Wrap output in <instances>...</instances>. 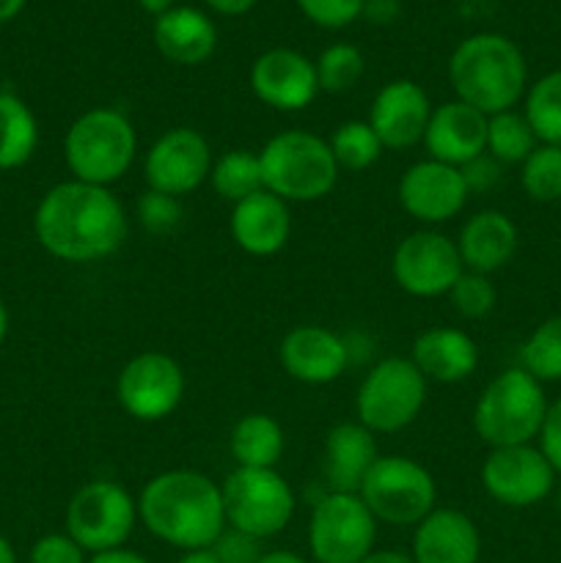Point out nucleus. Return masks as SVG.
Here are the masks:
<instances>
[{
  "label": "nucleus",
  "instance_id": "42",
  "mask_svg": "<svg viewBox=\"0 0 561 563\" xmlns=\"http://www.w3.org/2000/svg\"><path fill=\"white\" fill-rule=\"evenodd\" d=\"M539 451L548 456V462L553 465V471L561 476V399H556L548 407V416H544L542 432L537 438Z\"/></svg>",
  "mask_w": 561,
  "mask_h": 563
},
{
  "label": "nucleus",
  "instance_id": "2",
  "mask_svg": "<svg viewBox=\"0 0 561 563\" xmlns=\"http://www.w3.org/2000/svg\"><path fill=\"white\" fill-rule=\"evenodd\" d=\"M138 520L157 542L182 550H204L226 531L220 484L201 471H165L143 484Z\"/></svg>",
  "mask_w": 561,
  "mask_h": 563
},
{
  "label": "nucleus",
  "instance_id": "51",
  "mask_svg": "<svg viewBox=\"0 0 561 563\" xmlns=\"http://www.w3.org/2000/svg\"><path fill=\"white\" fill-rule=\"evenodd\" d=\"M0 563H16V550L9 539L0 533Z\"/></svg>",
  "mask_w": 561,
  "mask_h": 563
},
{
  "label": "nucleus",
  "instance_id": "53",
  "mask_svg": "<svg viewBox=\"0 0 561 563\" xmlns=\"http://www.w3.org/2000/svg\"><path fill=\"white\" fill-rule=\"evenodd\" d=\"M559 500H561V487H559Z\"/></svg>",
  "mask_w": 561,
  "mask_h": 563
},
{
  "label": "nucleus",
  "instance_id": "41",
  "mask_svg": "<svg viewBox=\"0 0 561 563\" xmlns=\"http://www.w3.org/2000/svg\"><path fill=\"white\" fill-rule=\"evenodd\" d=\"M462 179H465V187L471 196H482V192H490L504 176V165L498 159L490 157L487 152L473 157L471 163L462 165Z\"/></svg>",
  "mask_w": 561,
  "mask_h": 563
},
{
  "label": "nucleus",
  "instance_id": "13",
  "mask_svg": "<svg viewBox=\"0 0 561 563\" xmlns=\"http://www.w3.org/2000/svg\"><path fill=\"white\" fill-rule=\"evenodd\" d=\"M187 379L170 355L148 350L124 363L116 377V399L130 418L143 423L165 421L185 399Z\"/></svg>",
  "mask_w": 561,
  "mask_h": 563
},
{
  "label": "nucleus",
  "instance_id": "33",
  "mask_svg": "<svg viewBox=\"0 0 561 563\" xmlns=\"http://www.w3.org/2000/svg\"><path fill=\"white\" fill-rule=\"evenodd\" d=\"M520 368L539 383H561V317L539 322L520 344Z\"/></svg>",
  "mask_w": 561,
  "mask_h": 563
},
{
  "label": "nucleus",
  "instance_id": "32",
  "mask_svg": "<svg viewBox=\"0 0 561 563\" xmlns=\"http://www.w3.org/2000/svg\"><path fill=\"white\" fill-rule=\"evenodd\" d=\"M328 143L339 170H350V174L369 170L372 165H377V159L383 157L385 152L377 132L369 126L366 119L341 121V124L333 130V135L328 137Z\"/></svg>",
  "mask_w": 561,
  "mask_h": 563
},
{
  "label": "nucleus",
  "instance_id": "23",
  "mask_svg": "<svg viewBox=\"0 0 561 563\" xmlns=\"http://www.w3.org/2000/svg\"><path fill=\"white\" fill-rule=\"evenodd\" d=\"M454 242L462 267L471 273L493 275L515 258L520 231H517L515 220L501 209H482L462 223L460 236Z\"/></svg>",
  "mask_w": 561,
  "mask_h": 563
},
{
  "label": "nucleus",
  "instance_id": "25",
  "mask_svg": "<svg viewBox=\"0 0 561 563\" xmlns=\"http://www.w3.org/2000/svg\"><path fill=\"white\" fill-rule=\"evenodd\" d=\"M377 434L358 421H341L324 438L322 476L328 493H358L377 462Z\"/></svg>",
  "mask_w": 561,
  "mask_h": 563
},
{
  "label": "nucleus",
  "instance_id": "8",
  "mask_svg": "<svg viewBox=\"0 0 561 563\" xmlns=\"http://www.w3.org/2000/svg\"><path fill=\"white\" fill-rule=\"evenodd\" d=\"M358 498L383 526L416 528L438 506L435 476L405 454H380L358 487Z\"/></svg>",
  "mask_w": 561,
  "mask_h": 563
},
{
  "label": "nucleus",
  "instance_id": "30",
  "mask_svg": "<svg viewBox=\"0 0 561 563\" xmlns=\"http://www.w3.org/2000/svg\"><path fill=\"white\" fill-rule=\"evenodd\" d=\"M522 115L539 143L561 146V69L548 71L522 97Z\"/></svg>",
  "mask_w": 561,
  "mask_h": 563
},
{
  "label": "nucleus",
  "instance_id": "29",
  "mask_svg": "<svg viewBox=\"0 0 561 563\" xmlns=\"http://www.w3.org/2000/svg\"><path fill=\"white\" fill-rule=\"evenodd\" d=\"M209 185H212L215 196L229 201L231 207L251 198L253 192L264 190L258 152H251V148H229L220 157H215L212 170H209Z\"/></svg>",
  "mask_w": 561,
  "mask_h": 563
},
{
  "label": "nucleus",
  "instance_id": "5",
  "mask_svg": "<svg viewBox=\"0 0 561 563\" xmlns=\"http://www.w3.org/2000/svg\"><path fill=\"white\" fill-rule=\"evenodd\" d=\"M544 385L526 368L512 366L490 379L473 405V432L487 449L537 443L548 416Z\"/></svg>",
  "mask_w": 561,
  "mask_h": 563
},
{
  "label": "nucleus",
  "instance_id": "37",
  "mask_svg": "<svg viewBox=\"0 0 561 563\" xmlns=\"http://www.w3.org/2000/svg\"><path fill=\"white\" fill-rule=\"evenodd\" d=\"M135 218L143 231L154 236H165L179 229L185 209H182V198L165 196V192L148 190L146 187L135 201Z\"/></svg>",
  "mask_w": 561,
  "mask_h": 563
},
{
  "label": "nucleus",
  "instance_id": "50",
  "mask_svg": "<svg viewBox=\"0 0 561 563\" xmlns=\"http://www.w3.org/2000/svg\"><path fill=\"white\" fill-rule=\"evenodd\" d=\"M138 5H141L146 14L160 16V14H165V11L174 9V0H138Z\"/></svg>",
  "mask_w": 561,
  "mask_h": 563
},
{
  "label": "nucleus",
  "instance_id": "31",
  "mask_svg": "<svg viewBox=\"0 0 561 563\" xmlns=\"http://www.w3.org/2000/svg\"><path fill=\"white\" fill-rule=\"evenodd\" d=\"M537 146V135L520 110L487 115V148L484 152L498 159L501 165H522Z\"/></svg>",
  "mask_w": 561,
  "mask_h": 563
},
{
  "label": "nucleus",
  "instance_id": "38",
  "mask_svg": "<svg viewBox=\"0 0 561 563\" xmlns=\"http://www.w3.org/2000/svg\"><path fill=\"white\" fill-rule=\"evenodd\" d=\"M297 9L319 27L339 31L361 16L363 0H295Z\"/></svg>",
  "mask_w": 561,
  "mask_h": 563
},
{
  "label": "nucleus",
  "instance_id": "7",
  "mask_svg": "<svg viewBox=\"0 0 561 563\" xmlns=\"http://www.w3.org/2000/svg\"><path fill=\"white\" fill-rule=\"evenodd\" d=\"M427 390V377L410 357H383L358 385L355 421L374 434L402 432L421 416Z\"/></svg>",
  "mask_w": 561,
  "mask_h": 563
},
{
  "label": "nucleus",
  "instance_id": "46",
  "mask_svg": "<svg viewBox=\"0 0 561 563\" xmlns=\"http://www.w3.org/2000/svg\"><path fill=\"white\" fill-rule=\"evenodd\" d=\"M361 563H416L410 553H399V550H374Z\"/></svg>",
  "mask_w": 561,
  "mask_h": 563
},
{
  "label": "nucleus",
  "instance_id": "16",
  "mask_svg": "<svg viewBox=\"0 0 561 563\" xmlns=\"http://www.w3.org/2000/svg\"><path fill=\"white\" fill-rule=\"evenodd\" d=\"M396 198L413 220L424 229H435L454 220L465 209L471 192L460 168L427 157L405 168L396 185Z\"/></svg>",
  "mask_w": 561,
  "mask_h": 563
},
{
  "label": "nucleus",
  "instance_id": "20",
  "mask_svg": "<svg viewBox=\"0 0 561 563\" xmlns=\"http://www.w3.org/2000/svg\"><path fill=\"white\" fill-rule=\"evenodd\" d=\"M421 143L429 159L462 168L487 148V115L460 99H451L432 110Z\"/></svg>",
  "mask_w": 561,
  "mask_h": 563
},
{
  "label": "nucleus",
  "instance_id": "4",
  "mask_svg": "<svg viewBox=\"0 0 561 563\" xmlns=\"http://www.w3.org/2000/svg\"><path fill=\"white\" fill-rule=\"evenodd\" d=\"M264 190L286 203H314L333 192L341 170L330 143L308 130H284L258 148Z\"/></svg>",
  "mask_w": 561,
  "mask_h": 563
},
{
  "label": "nucleus",
  "instance_id": "39",
  "mask_svg": "<svg viewBox=\"0 0 561 563\" xmlns=\"http://www.w3.org/2000/svg\"><path fill=\"white\" fill-rule=\"evenodd\" d=\"M28 563H88V553L69 533H44L33 542Z\"/></svg>",
  "mask_w": 561,
  "mask_h": 563
},
{
  "label": "nucleus",
  "instance_id": "28",
  "mask_svg": "<svg viewBox=\"0 0 561 563\" xmlns=\"http://www.w3.org/2000/svg\"><path fill=\"white\" fill-rule=\"evenodd\" d=\"M38 148V121L25 99L0 91V170L22 168Z\"/></svg>",
  "mask_w": 561,
  "mask_h": 563
},
{
  "label": "nucleus",
  "instance_id": "14",
  "mask_svg": "<svg viewBox=\"0 0 561 563\" xmlns=\"http://www.w3.org/2000/svg\"><path fill=\"white\" fill-rule=\"evenodd\" d=\"M462 273L465 267L457 242L438 229H418L407 234L391 258V275L396 286L421 300L449 295Z\"/></svg>",
  "mask_w": 561,
  "mask_h": 563
},
{
  "label": "nucleus",
  "instance_id": "6",
  "mask_svg": "<svg viewBox=\"0 0 561 563\" xmlns=\"http://www.w3.org/2000/svg\"><path fill=\"white\" fill-rule=\"evenodd\" d=\"M138 157V132L127 113L91 108L77 115L64 137V159L72 179L110 187L124 179Z\"/></svg>",
  "mask_w": 561,
  "mask_h": 563
},
{
  "label": "nucleus",
  "instance_id": "43",
  "mask_svg": "<svg viewBox=\"0 0 561 563\" xmlns=\"http://www.w3.org/2000/svg\"><path fill=\"white\" fill-rule=\"evenodd\" d=\"M402 3L399 0H363L361 16H366L374 25H391L399 16Z\"/></svg>",
  "mask_w": 561,
  "mask_h": 563
},
{
  "label": "nucleus",
  "instance_id": "24",
  "mask_svg": "<svg viewBox=\"0 0 561 563\" xmlns=\"http://www.w3.org/2000/svg\"><path fill=\"white\" fill-rule=\"evenodd\" d=\"M410 361L427 377V383H465L479 368V346L465 330L440 324L416 335Z\"/></svg>",
  "mask_w": 561,
  "mask_h": 563
},
{
  "label": "nucleus",
  "instance_id": "18",
  "mask_svg": "<svg viewBox=\"0 0 561 563\" xmlns=\"http://www.w3.org/2000/svg\"><path fill=\"white\" fill-rule=\"evenodd\" d=\"M429 93L413 80H391L374 93L369 108V126L377 132L385 152H407L418 146L432 115Z\"/></svg>",
  "mask_w": 561,
  "mask_h": 563
},
{
  "label": "nucleus",
  "instance_id": "49",
  "mask_svg": "<svg viewBox=\"0 0 561 563\" xmlns=\"http://www.w3.org/2000/svg\"><path fill=\"white\" fill-rule=\"evenodd\" d=\"M28 0H0V25L9 20H14L22 9H25Z\"/></svg>",
  "mask_w": 561,
  "mask_h": 563
},
{
  "label": "nucleus",
  "instance_id": "48",
  "mask_svg": "<svg viewBox=\"0 0 561 563\" xmlns=\"http://www.w3.org/2000/svg\"><path fill=\"white\" fill-rule=\"evenodd\" d=\"M176 563H220L215 559L212 548H204V550H187V553H182V559Z\"/></svg>",
  "mask_w": 561,
  "mask_h": 563
},
{
  "label": "nucleus",
  "instance_id": "22",
  "mask_svg": "<svg viewBox=\"0 0 561 563\" xmlns=\"http://www.w3.org/2000/svg\"><path fill=\"white\" fill-rule=\"evenodd\" d=\"M229 231L234 245L248 256H275L292 236L289 203L267 190L253 192L251 198L231 207Z\"/></svg>",
  "mask_w": 561,
  "mask_h": 563
},
{
  "label": "nucleus",
  "instance_id": "19",
  "mask_svg": "<svg viewBox=\"0 0 561 563\" xmlns=\"http://www.w3.org/2000/svg\"><path fill=\"white\" fill-rule=\"evenodd\" d=\"M278 361L302 385H330L352 363L350 341L322 324H297L280 339Z\"/></svg>",
  "mask_w": 561,
  "mask_h": 563
},
{
  "label": "nucleus",
  "instance_id": "35",
  "mask_svg": "<svg viewBox=\"0 0 561 563\" xmlns=\"http://www.w3.org/2000/svg\"><path fill=\"white\" fill-rule=\"evenodd\" d=\"M520 187L531 201H561V146L539 143L520 165Z\"/></svg>",
  "mask_w": 561,
  "mask_h": 563
},
{
  "label": "nucleus",
  "instance_id": "44",
  "mask_svg": "<svg viewBox=\"0 0 561 563\" xmlns=\"http://www.w3.org/2000/svg\"><path fill=\"white\" fill-rule=\"evenodd\" d=\"M88 563H152V561L130 548H116V550H108V553L88 555Z\"/></svg>",
  "mask_w": 561,
  "mask_h": 563
},
{
  "label": "nucleus",
  "instance_id": "36",
  "mask_svg": "<svg viewBox=\"0 0 561 563\" xmlns=\"http://www.w3.org/2000/svg\"><path fill=\"white\" fill-rule=\"evenodd\" d=\"M451 308L460 313L462 319H484L495 311L498 306V289L493 284V275H482V273H465L457 278V284L451 286L449 295Z\"/></svg>",
  "mask_w": 561,
  "mask_h": 563
},
{
  "label": "nucleus",
  "instance_id": "34",
  "mask_svg": "<svg viewBox=\"0 0 561 563\" xmlns=\"http://www.w3.org/2000/svg\"><path fill=\"white\" fill-rule=\"evenodd\" d=\"M314 66H317L319 91L346 93L361 82L363 71H366V58L355 44L336 42L319 53Z\"/></svg>",
  "mask_w": 561,
  "mask_h": 563
},
{
  "label": "nucleus",
  "instance_id": "3",
  "mask_svg": "<svg viewBox=\"0 0 561 563\" xmlns=\"http://www.w3.org/2000/svg\"><path fill=\"white\" fill-rule=\"evenodd\" d=\"M449 82L454 99L479 113L515 110L528 91L526 55L501 33H473L451 53Z\"/></svg>",
  "mask_w": 561,
  "mask_h": 563
},
{
  "label": "nucleus",
  "instance_id": "40",
  "mask_svg": "<svg viewBox=\"0 0 561 563\" xmlns=\"http://www.w3.org/2000/svg\"><path fill=\"white\" fill-rule=\"evenodd\" d=\"M212 553L220 563H258L264 550L258 539L226 526V531L220 533L218 542L212 544Z\"/></svg>",
  "mask_w": 561,
  "mask_h": 563
},
{
  "label": "nucleus",
  "instance_id": "47",
  "mask_svg": "<svg viewBox=\"0 0 561 563\" xmlns=\"http://www.w3.org/2000/svg\"><path fill=\"white\" fill-rule=\"evenodd\" d=\"M258 563H308L300 553L295 550H267V553L258 559Z\"/></svg>",
  "mask_w": 561,
  "mask_h": 563
},
{
  "label": "nucleus",
  "instance_id": "21",
  "mask_svg": "<svg viewBox=\"0 0 561 563\" xmlns=\"http://www.w3.org/2000/svg\"><path fill=\"white\" fill-rule=\"evenodd\" d=\"M410 555L416 563H479L482 533L465 511L435 506L413 531Z\"/></svg>",
  "mask_w": 561,
  "mask_h": 563
},
{
  "label": "nucleus",
  "instance_id": "11",
  "mask_svg": "<svg viewBox=\"0 0 561 563\" xmlns=\"http://www.w3.org/2000/svg\"><path fill=\"white\" fill-rule=\"evenodd\" d=\"M377 526L358 493H324L308 517L314 563H361L374 553Z\"/></svg>",
  "mask_w": 561,
  "mask_h": 563
},
{
  "label": "nucleus",
  "instance_id": "15",
  "mask_svg": "<svg viewBox=\"0 0 561 563\" xmlns=\"http://www.w3.org/2000/svg\"><path fill=\"white\" fill-rule=\"evenodd\" d=\"M212 163V146L201 132L193 126H174L148 146L143 157V179L148 190L182 198L209 181Z\"/></svg>",
  "mask_w": 561,
  "mask_h": 563
},
{
  "label": "nucleus",
  "instance_id": "10",
  "mask_svg": "<svg viewBox=\"0 0 561 563\" xmlns=\"http://www.w3.org/2000/svg\"><path fill=\"white\" fill-rule=\"evenodd\" d=\"M138 522V498L113 478L82 484L66 506V533L88 555L127 548Z\"/></svg>",
  "mask_w": 561,
  "mask_h": 563
},
{
  "label": "nucleus",
  "instance_id": "9",
  "mask_svg": "<svg viewBox=\"0 0 561 563\" xmlns=\"http://www.w3.org/2000/svg\"><path fill=\"white\" fill-rule=\"evenodd\" d=\"M226 526L248 537L273 539L289 528L297 498L275 467H234L220 484Z\"/></svg>",
  "mask_w": 561,
  "mask_h": 563
},
{
  "label": "nucleus",
  "instance_id": "12",
  "mask_svg": "<svg viewBox=\"0 0 561 563\" xmlns=\"http://www.w3.org/2000/svg\"><path fill=\"white\" fill-rule=\"evenodd\" d=\"M479 476L484 493L506 509H531L548 500L559 487V473L534 443L490 449Z\"/></svg>",
  "mask_w": 561,
  "mask_h": 563
},
{
  "label": "nucleus",
  "instance_id": "17",
  "mask_svg": "<svg viewBox=\"0 0 561 563\" xmlns=\"http://www.w3.org/2000/svg\"><path fill=\"white\" fill-rule=\"evenodd\" d=\"M248 82L258 102L280 113L306 110L319 93L314 60L289 47H275L258 55L253 60Z\"/></svg>",
  "mask_w": 561,
  "mask_h": 563
},
{
  "label": "nucleus",
  "instance_id": "45",
  "mask_svg": "<svg viewBox=\"0 0 561 563\" xmlns=\"http://www.w3.org/2000/svg\"><path fill=\"white\" fill-rule=\"evenodd\" d=\"M204 3L223 16H240V14H248V11L256 5V0H204Z\"/></svg>",
  "mask_w": 561,
  "mask_h": 563
},
{
  "label": "nucleus",
  "instance_id": "1",
  "mask_svg": "<svg viewBox=\"0 0 561 563\" xmlns=\"http://www.w3.org/2000/svg\"><path fill=\"white\" fill-rule=\"evenodd\" d=\"M36 242L66 264H97L116 256L130 234L124 207L110 187L58 181L33 212Z\"/></svg>",
  "mask_w": 561,
  "mask_h": 563
},
{
  "label": "nucleus",
  "instance_id": "52",
  "mask_svg": "<svg viewBox=\"0 0 561 563\" xmlns=\"http://www.w3.org/2000/svg\"><path fill=\"white\" fill-rule=\"evenodd\" d=\"M9 339V308H6L3 297H0V346Z\"/></svg>",
  "mask_w": 561,
  "mask_h": 563
},
{
  "label": "nucleus",
  "instance_id": "27",
  "mask_svg": "<svg viewBox=\"0 0 561 563\" xmlns=\"http://www.w3.org/2000/svg\"><path fill=\"white\" fill-rule=\"evenodd\" d=\"M284 449V427L267 412H248L229 434V451L237 467H278Z\"/></svg>",
  "mask_w": 561,
  "mask_h": 563
},
{
  "label": "nucleus",
  "instance_id": "26",
  "mask_svg": "<svg viewBox=\"0 0 561 563\" xmlns=\"http://www.w3.org/2000/svg\"><path fill=\"white\" fill-rule=\"evenodd\" d=\"M154 44L176 66H201L218 47L215 22L190 5H174L154 20Z\"/></svg>",
  "mask_w": 561,
  "mask_h": 563
}]
</instances>
